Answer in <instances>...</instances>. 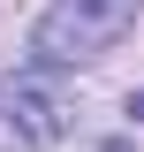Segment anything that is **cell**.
<instances>
[{
  "label": "cell",
  "mask_w": 144,
  "mask_h": 152,
  "mask_svg": "<svg viewBox=\"0 0 144 152\" xmlns=\"http://www.w3.org/2000/svg\"><path fill=\"white\" fill-rule=\"evenodd\" d=\"M144 0H53L46 15H38L31 31V53L46 61V69H76V61H99L114 53L129 31H137Z\"/></svg>",
  "instance_id": "cell-1"
},
{
  "label": "cell",
  "mask_w": 144,
  "mask_h": 152,
  "mask_svg": "<svg viewBox=\"0 0 144 152\" xmlns=\"http://www.w3.org/2000/svg\"><path fill=\"white\" fill-rule=\"evenodd\" d=\"M61 129H68V99L46 76V61L31 76H8L0 84V152H46Z\"/></svg>",
  "instance_id": "cell-2"
}]
</instances>
